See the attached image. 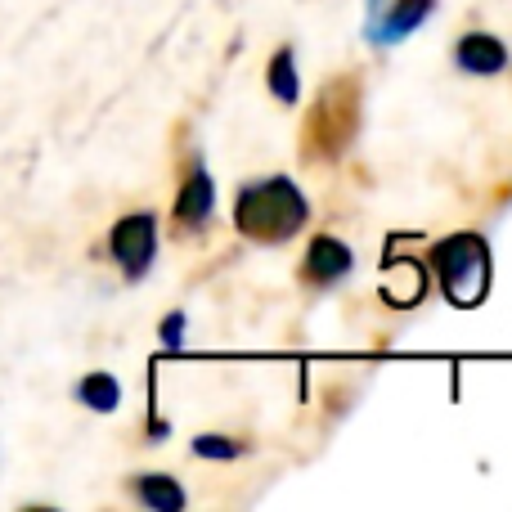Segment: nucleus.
Here are the masks:
<instances>
[{
    "mask_svg": "<svg viewBox=\"0 0 512 512\" xmlns=\"http://www.w3.org/2000/svg\"><path fill=\"white\" fill-rule=\"evenodd\" d=\"M77 400L86 409H95V414H113V409L122 405V382H117L113 373H86V378L77 382Z\"/></svg>",
    "mask_w": 512,
    "mask_h": 512,
    "instance_id": "9b49d317",
    "label": "nucleus"
},
{
    "mask_svg": "<svg viewBox=\"0 0 512 512\" xmlns=\"http://www.w3.org/2000/svg\"><path fill=\"white\" fill-rule=\"evenodd\" d=\"M355 270V252L333 234H315L306 256H301V283L315 292H328Z\"/></svg>",
    "mask_w": 512,
    "mask_h": 512,
    "instance_id": "0eeeda50",
    "label": "nucleus"
},
{
    "mask_svg": "<svg viewBox=\"0 0 512 512\" xmlns=\"http://www.w3.org/2000/svg\"><path fill=\"white\" fill-rule=\"evenodd\" d=\"M185 328H189V315L185 310H171V315L158 324V342L167 346V351H180V346H185Z\"/></svg>",
    "mask_w": 512,
    "mask_h": 512,
    "instance_id": "ddd939ff",
    "label": "nucleus"
},
{
    "mask_svg": "<svg viewBox=\"0 0 512 512\" xmlns=\"http://www.w3.org/2000/svg\"><path fill=\"white\" fill-rule=\"evenodd\" d=\"M216 212V185H212V171H207L203 158H194L185 167V180H180V194L176 207H171V221H176L180 234H203L212 225Z\"/></svg>",
    "mask_w": 512,
    "mask_h": 512,
    "instance_id": "423d86ee",
    "label": "nucleus"
},
{
    "mask_svg": "<svg viewBox=\"0 0 512 512\" xmlns=\"http://www.w3.org/2000/svg\"><path fill=\"white\" fill-rule=\"evenodd\" d=\"M508 63L512 54L495 32H463L454 45V68L463 77H499V72H508Z\"/></svg>",
    "mask_w": 512,
    "mask_h": 512,
    "instance_id": "6e6552de",
    "label": "nucleus"
},
{
    "mask_svg": "<svg viewBox=\"0 0 512 512\" xmlns=\"http://www.w3.org/2000/svg\"><path fill=\"white\" fill-rule=\"evenodd\" d=\"M427 265H432L436 283H441L445 301L472 310L486 301L490 292V243L472 230H459L450 239H441L432 252H427Z\"/></svg>",
    "mask_w": 512,
    "mask_h": 512,
    "instance_id": "7ed1b4c3",
    "label": "nucleus"
},
{
    "mask_svg": "<svg viewBox=\"0 0 512 512\" xmlns=\"http://www.w3.org/2000/svg\"><path fill=\"white\" fill-rule=\"evenodd\" d=\"M265 86L279 104H297L301 99V77H297V50L292 45H279L274 59L265 63Z\"/></svg>",
    "mask_w": 512,
    "mask_h": 512,
    "instance_id": "9d476101",
    "label": "nucleus"
},
{
    "mask_svg": "<svg viewBox=\"0 0 512 512\" xmlns=\"http://www.w3.org/2000/svg\"><path fill=\"white\" fill-rule=\"evenodd\" d=\"M131 499L149 512H185V504H189L185 486H180L176 477H167V472H140V477L131 481Z\"/></svg>",
    "mask_w": 512,
    "mask_h": 512,
    "instance_id": "1a4fd4ad",
    "label": "nucleus"
},
{
    "mask_svg": "<svg viewBox=\"0 0 512 512\" xmlns=\"http://www.w3.org/2000/svg\"><path fill=\"white\" fill-rule=\"evenodd\" d=\"M364 117V86L360 72H342L328 77L324 90L315 95L306 122H301V158L310 162H342L351 153L355 135H360Z\"/></svg>",
    "mask_w": 512,
    "mask_h": 512,
    "instance_id": "f03ea898",
    "label": "nucleus"
},
{
    "mask_svg": "<svg viewBox=\"0 0 512 512\" xmlns=\"http://www.w3.org/2000/svg\"><path fill=\"white\" fill-rule=\"evenodd\" d=\"M194 459H207V463H234L248 454V441H239V436H225V432H203L194 436Z\"/></svg>",
    "mask_w": 512,
    "mask_h": 512,
    "instance_id": "f8f14e48",
    "label": "nucleus"
},
{
    "mask_svg": "<svg viewBox=\"0 0 512 512\" xmlns=\"http://www.w3.org/2000/svg\"><path fill=\"white\" fill-rule=\"evenodd\" d=\"M108 256L131 283H140L158 261V216L153 212H131L113 225L108 234Z\"/></svg>",
    "mask_w": 512,
    "mask_h": 512,
    "instance_id": "20e7f679",
    "label": "nucleus"
},
{
    "mask_svg": "<svg viewBox=\"0 0 512 512\" xmlns=\"http://www.w3.org/2000/svg\"><path fill=\"white\" fill-rule=\"evenodd\" d=\"M364 5H369V9H378V5H382V0H364Z\"/></svg>",
    "mask_w": 512,
    "mask_h": 512,
    "instance_id": "4468645a",
    "label": "nucleus"
},
{
    "mask_svg": "<svg viewBox=\"0 0 512 512\" xmlns=\"http://www.w3.org/2000/svg\"><path fill=\"white\" fill-rule=\"evenodd\" d=\"M436 14V0H382L378 9H369V23H364V36L378 50H391L405 36H414L427 18Z\"/></svg>",
    "mask_w": 512,
    "mask_h": 512,
    "instance_id": "39448f33",
    "label": "nucleus"
},
{
    "mask_svg": "<svg viewBox=\"0 0 512 512\" xmlns=\"http://www.w3.org/2000/svg\"><path fill=\"white\" fill-rule=\"evenodd\" d=\"M310 225V198L292 176H261L234 194V230L261 248L297 239Z\"/></svg>",
    "mask_w": 512,
    "mask_h": 512,
    "instance_id": "f257e3e1",
    "label": "nucleus"
}]
</instances>
